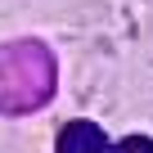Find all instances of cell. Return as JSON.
Wrapping results in <instances>:
<instances>
[{
    "label": "cell",
    "mask_w": 153,
    "mask_h": 153,
    "mask_svg": "<svg viewBox=\"0 0 153 153\" xmlns=\"http://www.w3.org/2000/svg\"><path fill=\"white\" fill-rule=\"evenodd\" d=\"M54 153H113V149H108V140H104V131H99L95 122L76 117V122H68V126L59 131Z\"/></svg>",
    "instance_id": "obj_1"
},
{
    "label": "cell",
    "mask_w": 153,
    "mask_h": 153,
    "mask_svg": "<svg viewBox=\"0 0 153 153\" xmlns=\"http://www.w3.org/2000/svg\"><path fill=\"white\" fill-rule=\"evenodd\" d=\"M113 153H153V140H149V135H126Z\"/></svg>",
    "instance_id": "obj_2"
}]
</instances>
